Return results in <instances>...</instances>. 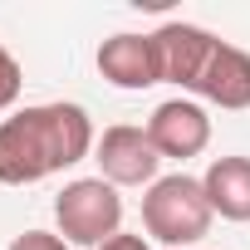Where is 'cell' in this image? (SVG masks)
Here are the masks:
<instances>
[{"label":"cell","mask_w":250,"mask_h":250,"mask_svg":"<svg viewBox=\"0 0 250 250\" xmlns=\"http://www.w3.org/2000/svg\"><path fill=\"white\" fill-rule=\"evenodd\" d=\"M98 147L93 123L79 103H35L0 123V182L30 187L44 182L74 162H83Z\"/></svg>","instance_id":"obj_1"},{"label":"cell","mask_w":250,"mask_h":250,"mask_svg":"<svg viewBox=\"0 0 250 250\" xmlns=\"http://www.w3.org/2000/svg\"><path fill=\"white\" fill-rule=\"evenodd\" d=\"M157 44V64H162V83H177L216 108H250V54L216 40L201 25L172 20L162 30H152Z\"/></svg>","instance_id":"obj_2"},{"label":"cell","mask_w":250,"mask_h":250,"mask_svg":"<svg viewBox=\"0 0 250 250\" xmlns=\"http://www.w3.org/2000/svg\"><path fill=\"white\" fill-rule=\"evenodd\" d=\"M211 201H206V187L187 172H172V177H157L143 196V230L162 245H196L206 240L211 230Z\"/></svg>","instance_id":"obj_3"},{"label":"cell","mask_w":250,"mask_h":250,"mask_svg":"<svg viewBox=\"0 0 250 250\" xmlns=\"http://www.w3.org/2000/svg\"><path fill=\"white\" fill-rule=\"evenodd\" d=\"M54 221L69 245H108L123 226V196L103 177H79L54 196Z\"/></svg>","instance_id":"obj_4"},{"label":"cell","mask_w":250,"mask_h":250,"mask_svg":"<svg viewBox=\"0 0 250 250\" xmlns=\"http://www.w3.org/2000/svg\"><path fill=\"white\" fill-rule=\"evenodd\" d=\"M93 162H98V177L113 182V187H152L157 167H162V152L152 147L147 128L118 123V128H103V138L93 147Z\"/></svg>","instance_id":"obj_5"},{"label":"cell","mask_w":250,"mask_h":250,"mask_svg":"<svg viewBox=\"0 0 250 250\" xmlns=\"http://www.w3.org/2000/svg\"><path fill=\"white\" fill-rule=\"evenodd\" d=\"M147 138H152V147L162 152V162H167V157L187 162V157L206 152V143H211V118H206V108L191 103V98H167V103H157L152 118H147Z\"/></svg>","instance_id":"obj_6"},{"label":"cell","mask_w":250,"mask_h":250,"mask_svg":"<svg viewBox=\"0 0 250 250\" xmlns=\"http://www.w3.org/2000/svg\"><path fill=\"white\" fill-rule=\"evenodd\" d=\"M98 74L113 88H128V93L162 83V64H157L152 35H108L98 44Z\"/></svg>","instance_id":"obj_7"},{"label":"cell","mask_w":250,"mask_h":250,"mask_svg":"<svg viewBox=\"0 0 250 250\" xmlns=\"http://www.w3.org/2000/svg\"><path fill=\"white\" fill-rule=\"evenodd\" d=\"M201 187L221 221H250V157H216Z\"/></svg>","instance_id":"obj_8"},{"label":"cell","mask_w":250,"mask_h":250,"mask_svg":"<svg viewBox=\"0 0 250 250\" xmlns=\"http://www.w3.org/2000/svg\"><path fill=\"white\" fill-rule=\"evenodd\" d=\"M20 83H25V74H20V64H15V54L0 44V113H5L15 98H20Z\"/></svg>","instance_id":"obj_9"},{"label":"cell","mask_w":250,"mask_h":250,"mask_svg":"<svg viewBox=\"0 0 250 250\" xmlns=\"http://www.w3.org/2000/svg\"><path fill=\"white\" fill-rule=\"evenodd\" d=\"M10 250H69V240H59L49 230H25V235L10 240Z\"/></svg>","instance_id":"obj_10"},{"label":"cell","mask_w":250,"mask_h":250,"mask_svg":"<svg viewBox=\"0 0 250 250\" xmlns=\"http://www.w3.org/2000/svg\"><path fill=\"white\" fill-rule=\"evenodd\" d=\"M98 250H152V245H147L143 235H128V230H118V235H113L108 245H98Z\"/></svg>","instance_id":"obj_11"}]
</instances>
